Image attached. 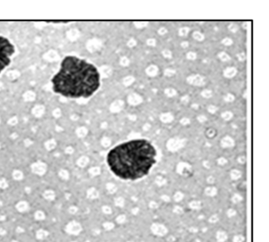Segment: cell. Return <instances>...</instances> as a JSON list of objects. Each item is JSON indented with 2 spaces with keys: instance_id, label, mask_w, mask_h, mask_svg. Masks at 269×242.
<instances>
[{
  "instance_id": "obj_1",
  "label": "cell",
  "mask_w": 269,
  "mask_h": 242,
  "mask_svg": "<svg viewBox=\"0 0 269 242\" xmlns=\"http://www.w3.org/2000/svg\"><path fill=\"white\" fill-rule=\"evenodd\" d=\"M54 93L70 99L89 98L100 86L97 68L86 60L76 56H66L59 70L51 80Z\"/></svg>"
},
{
  "instance_id": "obj_2",
  "label": "cell",
  "mask_w": 269,
  "mask_h": 242,
  "mask_svg": "<svg viewBox=\"0 0 269 242\" xmlns=\"http://www.w3.org/2000/svg\"><path fill=\"white\" fill-rule=\"evenodd\" d=\"M156 150L149 141L133 140L112 148L107 154V163L117 177L135 181L148 174L156 163Z\"/></svg>"
},
{
  "instance_id": "obj_3",
  "label": "cell",
  "mask_w": 269,
  "mask_h": 242,
  "mask_svg": "<svg viewBox=\"0 0 269 242\" xmlns=\"http://www.w3.org/2000/svg\"><path fill=\"white\" fill-rule=\"evenodd\" d=\"M14 45L8 39L0 35V74L11 62V57L14 54Z\"/></svg>"
}]
</instances>
